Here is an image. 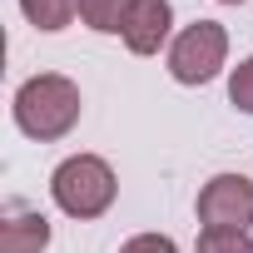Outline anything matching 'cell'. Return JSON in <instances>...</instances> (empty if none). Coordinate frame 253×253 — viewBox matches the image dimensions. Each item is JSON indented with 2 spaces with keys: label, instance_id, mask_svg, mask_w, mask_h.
<instances>
[{
  "label": "cell",
  "instance_id": "obj_1",
  "mask_svg": "<svg viewBox=\"0 0 253 253\" xmlns=\"http://www.w3.org/2000/svg\"><path fill=\"white\" fill-rule=\"evenodd\" d=\"M15 124L30 139H65L80 124V84L65 75H30L15 89Z\"/></svg>",
  "mask_w": 253,
  "mask_h": 253
},
{
  "label": "cell",
  "instance_id": "obj_2",
  "mask_svg": "<svg viewBox=\"0 0 253 253\" xmlns=\"http://www.w3.org/2000/svg\"><path fill=\"white\" fill-rule=\"evenodd\" d=\"M114 169L99 154H70L55 174H50V194L70 218H99L114 204Z\"/></svg>",
  "mask_w": 253,
  "mask_h": 253
},
{
  "label": "cell",
  "instance_id": "obj_3",
  "mask_svg": "<svg viewBox=\"0 0 253 253\" xmlns=\"http://www.w3.org/2000/svg\"><path fill=\"white\" fill-rule=\"evenodd\" d=\"M228 60V30L218 20H194L169 45V75L179 84H209Z\"/></svg>",
  "mask_w": 253,
  "mask_h": 253
},
{
  "label": "cell",
  "instance_id": "obj_4",
  "mask_svg": "<svg viewBox=\"0 0 253 253\" xmlns=\"http://www.w3.org/2000/svg\"><path fill=\"white\" fill-rule=\"evenodd\" d=\"M199 223L204 228H248L253 223V179L243 174H213L199 194Z\"/></svg>",
  "mask_w": 253,
  "mask_h": 253
},
{
  "label": "cell",
  "instance_id": "obj_5",
  "mask_svg": "<svg viewBox=\"0 0 253 253\" xmlns=\"http://www.w3.org/2000/svg\"><path fill=\"white\" fill-rule=\"evenodd\" d=\"M169 25H174L169 0H134V15H129V25H124V45H129L134 55H154L169 40Z\"/></svg>",
  "mask_w": 253,
  "mask_h": 253
},
{
  "label": "cell",
  "instance_id": "obj_6",
  "mask_svg": "<svg viewBox=\"0 0 253 253\" xmlns=\"http://www.w3.org/2000/svg\"><path fill=\"white\" fill-rule=\"evenodd\" d=\"M50 243L45 213H10L0 223V253H40Z\"/></svg>",
  "mask_w": 253,
  "mask_h": 253
},
{
  "label": "cell",
  "instance_id": "obj_7",
  "mask_svg": "<svg viewBox=\"0 0 253 253\" xmlns=\"http://www.w3.org/2000/svg\"><path fill=\"white\" fill-rule=\"evenodd\" d=\"M134 15V0H80V20L99 35H124Z\"/></svg>",
  "mask_w": 253,
  "mask_h": 253
},
{
  "label": "cell",
  "instance_id": "obj_8",
  "mask_svg": "<svg viewBox=\"0 0 253 253\" xmlns=\"http://www.w3.org/2000/svg\"><path fill=\"white\" fill-rule=\"evenodd\" d=\"M20 10L35 30H65L80 10V0H20Z\"/></svg>",
  "mask_w": 253,
  "mask_h": 253
},
{
  "label": "cell",
  "instance_id": "obj_9",
  "mask_svg": "<svg viewBox=\"0 0 253 253\" xmlns=\"http://www.w3.org/2000/svg\"><path fill=\"white\" fill-rule=\"evenodd\" d=\"M194 253H253V238L238 228H204Z\"/></svg>",
  "mask_w": 253,
  "mask_h": 253
},
{
  "label": "cell",
  "instance_id": "obj_10",
  "mask_svg": "<svg viewBox=\"0 0 253 253\" xmlns=\"http://www.w3.org/2000/svg\"><path fill=\"white\" fill-rule=\"evenodd\" d=\"M228 99H233L243 114H253V55L233 70V80H228Z\"/></svg>",
  "mask_w": 253,
  "mask_h": 253
},
{
  "label": "cell",
  "instance_id": "obj_11",
  "mask_svg": "<svg viewBox=\"0 0 253 253\" xmlns=\"http://www.w3.org/2000/svg\"><path fill=\"white\" fill-rule=\"evenodd\" d=\"M119 253H179L174 248V238H164V233H139V238H129Z\"/></svg>",
  "mask_w": 253,
  "mask_h": 253
},
{
  "label": "cell",
  "instance_id": "obj_12",
  "mask_svg": "<svg viewBox=\"0 0 253 253\" xmlns=\"http://www.w3.org/2000/svg\"><path fill=\"white\" fill-rule=\"evenodd\" d=\"M223 5H238V0H223Z\"/></svg>",
  "mask_w": 253,
  "mask_h": 253
}]
</instances>
